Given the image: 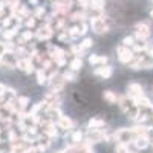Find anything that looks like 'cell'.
<instances>
[{"label": "cell", "instance_id": "18", "mask_svg": "<svg viewBox=\"0 0 153 153\" xmlns=\"http://www.w3.org/2000/svg\"><path fill=\"white\" fill-rule=\"evenodd\" d=\"M104 100L109 101L110 104H115V103H118L120 97H118L117 94H113L112 91H104Z\"/></svg>", "mask_w": 153, "mask_h": 153}, {"label": "cell", "instance_id": "34", "mask_svg": "<svg viewBox=\"0 0 153 153\" xmlns=\"http://www.w3.org/2000/svg\"><path fill=\"white\" fill-rule=\"evenodd\" d=\"M69 38H71V35H69V32L66 31L65 34H61V35L58 37V40H60V42H66V40H69Z\"/></svg>", "mask_w": 153, "mask_h": 153}, {"label": "cell", "instance_id": "23", "mask_svg": "<svg viewBox=\"0 0 153 153\" xmlns=\"http://www.w3.org/2000/svg\"><path fill=\"white\" fill-rule=\"evenodd\" d=\"M46 80H48V76H46L45 71L43 69H38L37 71V81H38V84H45Z\"/></svg>", "mask_w": 153, "mask_h": 153}, {"label": "cell", "instance_id": "19", "mask_svg": "<svg viewBox=\"0 0 153 153\" xmlns=\"http://www.w3.org/2000/svg\"><path fill=\"white\" fill-rule=\"evenodd\" d=\"M29 104V98L28 97H19L17 98V106H19V112H23L26 109V106Z\"/></svg>", "mask_w": 153, "mask_h": 153}, {"label": "cell", "instance_id": "30", "mask_svg": "<svg viewBox=\"0 0 153 153\" xmlns=\"http://www.w3.org/2000/svg\"><path fill=\"white\" fill-rule=\"evenodd\" d=\"M83 51H84V48H83L81 45H80V46H72V52H74L75 55H80V57H81Z\"/></svg>", "mask_w": 153, "mask_h": 153}, {"label": "cell", "instance_id": "8", "mask_svg": "<svg viewBox=\"0 0 153 153\" xmlns=\"http://www.w3.org/2000/svg\"><path fill=\"white\" fill-rule=\"evenodd\" d=\"M49 80H51V86H52V89H54L52 92H60L61 89H63V86H65V81H66L65 76L58 75L57 72H54L52 75H51Z\"/></svg>", "mask_w": 153, "mask_h": 153}, {"label": "cell", "instance_id": "26", "mask_svg": "<svg viewBox=\"0 0 153 153\" xmlns=\"http://www.w3.org/2000/svg\"><path fill=\"white\" fill-rule=\"evenodd\" d=\"M135 42H136V40H135V37L129 35V37H124V40H123V45H124V46H127V48H132Z\"/></svg>", "mask_w": 153, "mask_h": 153}, {"label": "cell", "instance_id": "33", "mask_svg": "<svg viewBox=\"0 0 153 153\" xmlns=\"http://www.w3.org/2000/svg\"><path fill=\"white\" fill-rule=\"evenodd\" d=\"M26 26H28L29 29L35 26V17H28V20H26Z\"/></svg>", "mask_w": 153, "mask_h": 153}, {"label": "cell", "instance_id": "13", "mask_svg": "<svg viewBox=\"0 0 153 153\" xmlns=\"http://www.w3.org/2000/svg\"><path fill=\"white\" fill-rule=\"evenodd\" d=\"M71 2L68 0V2H54V5H52V9H54V12H61V14H65V12H68L69 9H71Z\"/></svg>", "mask_w": 153, "mask_h": 153}, {"label": "cell", "instance_id": "25", "mask_svg": "<svg viewBox=\"0 0 153 153\" xmlns=\"http://www.w3.org/2000/svg\"><path fill=\"white\" fill-rule=\"evenodd\" d=\"M115 153H132V150H129V146L126 144H118L115 147Z\"/></svg>", "mask_w": 153, "mask_h": 153}, {"label": "cell", "instance_id": "21", "mask_svg": "<svg viewBox=\"0 0 153 153\" xmlns=\"http://www.w3.org/2000/svg\"><path fill=\"white\" fill-rule=\"evenodd\" d=\"M103 126H104V121L100 120V118H92L91 121H89V127H91V129H100L101 130Z\"/></svg>", "mask_w": 153, "mask_h": 153}, {"label": "cell", "instance_id": "27", "mask_svg": "<svg viewBox=\"0 0 153 153\" xmlns=\"http://www.w3.org/2000/svg\"><path fill=\"white\" fill-rule=\"evenodd\" d=\"M81 139H83V133H81V132H74V133H72V141H74L75 144H80Z\"/></svg>", "mask_w": 153, "mask_h": 153}, {"label": "cell", "instance_id": "20", "mask_svg": "<svg viewBox=\"0 0 153 153\" xmlns=\"http://www.w3.org/2000/svg\"><path fill=\"white\" fill-rule=\"evenodd\" d=\"M71 71H74V72H76V71H80L81 68H83V61H81V58L80 57H76V58H74L72 61H71Z\"/></svg>", "mask_w": 153, "mask_h": 153}, {"label": "cell", "instance_id": "39", "mask_svg": "<svg viewBox=\"0 0 153 153\" xmlns=\"http://www.w3.org/2000/svg\"><path fill=\"white\" fill-rule=\"evenodd\" d=\"M57 153H72V152H65V150H63V152H57Z\"/></svg>", "mask_w": 153, "mask_h": 153}, {"label": "cell", "instance_id": "7", "mask_svg": "<svg viewBox=\"0 0 153 153\" xmlns=\"http://www.w3.org/2000/svg\"><path fill=\"white\" fill-rule=\"evenodd\" d=\"M127 91H129V95L127 97H130L132 100H139L141 97H144V89L141 84H138V83H130L129 87H127Z\"/></svg>", "mask_w": 153, "mask_h": 153}, {"label": "cell", "instance_id": "4", "mask_svg": "<svg viewBox=\"0 0 153 153\" xmlns=\"http://www.w3.org/2000/svg\"><path fill=\"white\" fill-rule=\"evenodd\" d=\"M117 54H118V60L124 65H129V63L135 58V52L132 51V48H127V46H118L117 48Z\"/></svg>", "mask_w": 153, "mask_h": 153}, {"label": "cell", "instance_id": "12", "mask_svg": "<svg viewBox=\"0 0 153 153\" xmlns=\"http://www.w3.org/2000/svg\"><path fill=\"white\" fill-rule=\"evenodd\" d=\"M17 68L20 71H23V72H26V74H31L34 71V66L31 65L29 58H20V60H17Z\"/></svg>", "mask_w": 153, "mask_h": 153}, {"label": "cell", "instance_id": "6", "mask_svg": "<svg viewBox=\"0 0 153 153\" xmlns=\"http://www.w3.org/2000/svg\"><path fill=\"white\" fill-rule=\"evenodd\" d=\"M135 29H136L135 35H136L138 40H147V38L150 37V26H149L147 23H144V22L138 23L136 26H135Z\"/></svg>", "mask_w": 153, "mask_h": 153}, {"label": "cell", "instance_id": "15", "mask_svg": "<svg viewBox=\"0 0 153 153\" xmlns=\"http://www.w3.org/2000/svg\"><path fill=\"white\" fill-rule=\"evenodd\" d=\"M112 74H113V68L109 66V65H106V66H103V68L95 69V75L101 76V78H110Z\"/></svg>", "mask_w": 153, "mask_h": 153}, {"label": "cell", "instance_id": "16", "mask_svg": "<svg viewBox=\"0 0 153 153\" xmlns=\"http://www.w3.org/2000/svg\"><path fill=\"white\" fill-rule=\"evenodd\" d=\"M72 126H74V121L71 118L65 117V115H61L58 118V127H61V129H71Z\"/></svg>", "mask_w": 153, "mask_h": 153}, {"label": "cell", "instance_id": "11", "mask_svg": "<svg viewBox=\"0 0 153 153\" xmlns=\"http://www.w3.org/2000/svg\"><path fill=\"white\" fill-rule=\"evenodd\" d=\"M52 28H51L49 26V25H45V26H42L40 29H38L37 31V38H38V40H49V38L51 37H52Z\"/></svg>", "mask_w": 153, "mask_h": 153}, {"label": "cell", "instance_id": "31", "mask_svg": "<svg viewBox=\"0 0 153 153\" xmlns=\"http://www.w3.org/2000/svg\"><path fill=\"white\" fill-rule=\"evenodd\" d=\"M34 37V32H31V31H25L23 34H22V38L25 42H28V40H31V38Z\"/></svg>", "mask_w": 153, "mask_h": 153}, {"label": "cell", "instance_id": "28", "mask_svg": "<svg viewBox=\"0 0 153 153\" xmlns=\"http://www.w3.org/2000/svg\"><path fill=\"white\" fill-rule=\"evenodd\" d=\"M83 19H84V14L83 12H75V14H72V17H71V20H74V22H83Z\"/></svg>", "mask_w": 153, "mask_h": 153}, {"label": "cell", "instance_id": "22", "mask_svg": "<svg viewBox=\"0 0 153 153\" xmlns=\"http://www.w3.org/2000/svg\"><path fill=\"white\" fill-rule=\"evenodd\" d=\"M103 6H104V0H91V3H89V8L97 9V11H101Z\"/></svg>", "mask_w": 153, "mask_h": 153}, {"label": "cell", "instance_id": "24", "mask_svg": "<svg viewBox=\"0 0 153 153\" xmlns=\"http://www.w3.org/2000/svg\"><path fill=\"white\" fill-rule=\"evenodd\" d=\"M16 34H17V28H9V29L3 31V37L6 40H11L12 37H16Z\"/></svg>", "mask_w": 153, "mask_h": 153}, {"label": "cell", "instance_id": "10", "mask_svg": "<svg viewBox=\"0 0 153 153\" xmlns=\"http://www.w3.org/2000/svg\"><path fill=\"white\" fill-rule=\"evenodd\" d=\"M87 139L92 141V143H100V141L104 139V133H103V130H100V129H89Z\"/></svg>", "mask_w": 153, "mask_h": 153}, {"label": "cell", "instance_id": "40", "mask_svg": "<svg viewBox=\"0 0 153 153\" xmlns=\"http://www.w3.org/2000/svg\"><path fill=\"white\" fill-rule=\"evenodd\" d=\"M150 17H152V19H153V9H152V11H150Z\"/></svg>", "mask_w": 153, "mask_h": 153}, {"label": "cell", "instance_id": "5", "mask_svg": "<svg viewBox=\"0 0 153 153\" xmlns=\"http://www.w3.org/2000/svg\"><path fill=\"white\" fill-rule=\"evenodd\" d=\"M91 28H92V31L95 34H106L109 31V26H107L104 17H92Z\"/></svg>", "mask_w": 153, "mask_h": 153}, {"label": "cell", "instance_id": "14", "mask_svg": "<svg viewBox=\"0 0 153 153\" xmlns=\"http://www.w3.org/2000/svg\"><path fill=\"white\" fill-rule=\"evenodd\" d=\"M133 144H135V147L138 150H146L150 146V139H149V136H136Z\"/></svg>", "mask_w": 153, "mask_h": 153}, {"label": "cell", "instance_id": "17", "mask_svg": "<svg viewBox=\"0 0 153 153\" xmlns=\"http://www.w3.org/2000/svg\"><path fill=\"white\" fill-rule=\"evenodd\" d=\"M107 57H100V55H91L89 57V63L91 65H106L107 63Z\"/></svg>", "mask_w": 153, "mask_h": 153}, {"label": "cell", "instance_id": "36", "mask_svg": "<svg viewBox=\"0 0 153 153\" xmlns=\"http://www.w3.org/2000/svg\"><path fill=\"white\" fill-rule=\"evenodd\" d=\"M43 14H45V8H38V9L35 11V16H34V17H35V19H37V17H42Z\"/></svg>", "mask_w": 153, "mask_h": 153}, {"label": "cell", "instance_id": "41", "mask_svg": "<svg viewBox=\"0 0 153 153\" xmlns=\"http://www.w3.org/2000/svg\"><path fill=\"white\" fill-rule=\"evenodd\" d=\"M9 153H14V152H9Z\"/></svg>", "mask_w": 153, "mask_h": 153}, {"label": "cell", "instance_id": "1", "mask_svg": "<svg viewBox=\"0 0 153 153\" xmlns=\"http://www.w3.org/2000/svg\"><path fill=\"white\" fill-rule=\"evenodd\" d=\"M129 68L133 71L139 69H153V55H150L147 51L146 52L135 54V58L129 63Z\"/></svg>", "mask_w": 153, "mask_h": 153}, {"label": "cell", "instance_id": "29", "mask_svg": "<svg viewBox=\"0 0 153 153\" xmlns=\"http://www.w3.org/2000/svg\"><path fill=\"white\" fill-rule=\"evenodd\" d=\"M63 76H65V80H66V81H74V80H75V74H74V71H68V72H65V74H63Z\"/></svg>", "mask_w": 153, "mask_h": 153}, {"label": "cell", "instance_id": "42", "mask_svg": "<svg viewBox=\"0 0 153 153\" xmlns=\"http://www.w3.org/2000/svg\"><path fill=\"white\" fill-rule=\"evenodd\" d=\"M0 133H2V130H0Z\"/></svg>", "mask_w": 153, "mask_h": 153}, {"label": "cell", "instance_id": "38", "mask_svg": "<svg viewBox=\"0 0 153 153\" xmlns=\"http://www.w3.org/2000/svg\"><path fill=\"white\" fill-rule=\"evenodd\" d=\"M29 2H31L32 5H37V2H38V0H29Z\"/></svg>", "mask_w": 153, "mask_h": 153}, {"label": "cell", "instance_id": "3", "mask_svg": "<svg viewBox=\"0 0 153 153\" xmlns=\"http://www.w3.org/2000/svg\"><path fill=\"white\" fill-rule=\"evenodd\" d=\"M115 138H117L118 144H126L129 146L130 143H133L136 139V133L133 132V129H120L117 130V133H115Z\"/></svg>", "mask_w": 153, "mask_h": 153}, {"label": "cell", "instance_id": "37", "mask_svg": "<svg viewBox=\"0 0 153 153\" xmlns=\"http://www.w3.org/2000/svg\"><path fill=\"white\" fill-rule=\"evenodd\" d=\"M5 52H6V49H5V43H2V42H0V57H2Z\"/></svg>", "mask_w": 153, "mask_h": 153}, {"label": "cell", "instance_id": "35", "mask_svg": "<svg viewBox=\"0 0 153 153\" xmlns=\"http://www.w3.org/2000/svg\"><path fill=\"white\" fill-rule=\"evenodd\" d=\"M89 0H78V6L81 5V8H89Z\"/></svg>", "mask_w": 153, "mask_h": 153}, {"label": "cell", "instance_id": "2", "mask_svg": "<svg viewBox=\"0 0 153 153\" xmlns=\"http://www.w3.org/2000/svg\"><path fill=\"white\" fill-rule=\"evenodd\" d=\"M118 104H120V109L127 115V118L136 120L138 113H139V107H138L135 100H132L130 97H121L118 100Z\"/></svg>", "mask_w": 153, "mask_h": 153}, {"label": "cell", "instance_id": "32", "mask_svg": "<svg viewBox=\"0 0 153 153\" xmlns=\"http://www.w3.org/2000/svg\"><path fill=\"white\" fill-rule=\"evenodd\" d=\"M92 45H94V40H92V38H84V40H83V43H81V46H83L84 49L91 48Z\"/></svg>", "mask_w": 153, "mask_h": 153}, {"label": "cell", "instance_id": "9", "mask_svg": "<svg viewBox=\"0 0 153 153\" xmlns=\"http://www.w3.org/2000/svg\"><path fill=\"white\" fill-rule=\"evenodd\" d=\"M0 63L5 65L6 68H17V58L14 55V52H5L2 57H0Z\"/></svg>", "mask_w": 153, "mask_h": 153}]
</instances>
